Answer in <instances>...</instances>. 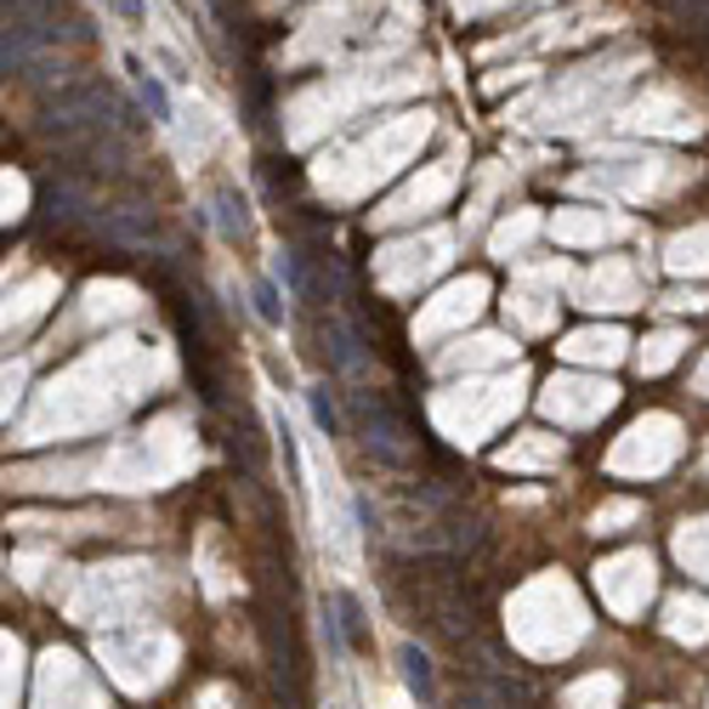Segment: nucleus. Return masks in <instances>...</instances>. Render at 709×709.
<instances>
[{"label":"nucleus","mask_w":709,"mask_h":709,"mask_svg":"<svg viewBox=\"0 0 709 709\" xmlns=\"http://www.w3.org/2000/svg\"><path fill=\"white\" fill-rule=\"evenodd\" d=\"M398 665H403V681H409V692H414L420 703H432V698H438V681H432V658H425L414 641L398 653Z\"/></svg>","instance_id":"f03ea898"},{"label":"nucleus","mask_w":709,"mask_h":709,"mask_svg":"<svg viewBox=\"0 0 709 709\" xmlns=\"http://www.w3.org/2000/svg\"><path fill=\"white\" fill-rule=\"evenodd\" d=\"M131 74H136V91H142V109H148L154 120H171V97H165V85L142 69V63H131Z\"/></svg>","instance_id":"20e7f679"},{"label":"nucleus","mask_w":709,"mask_h":709,"mask_svg":"<svg viewBox=\"0 0 709 709\" xmlns=\"http://www.w3.org/2000/svg\"><path fill=\"white\" fill-rule=\"evenodd\" d=\"M216 227H222V239H233V245H239V239H245V233H250V216H245V199H239V194H233V187H222V194H216Z\"/></svg>","instance_id":"7ed1b4c3"},{"label":"nucleus","mask_w":709,"mask_h":709,"mask_svg":"<svg viewBox=\"0 0 709 709\" xmlns=\"http://www.w3.org/2000/svg\"><path fill=\"white\" fill-rule=\"evenodd\" d=\"M278 449H284V460H290V483L301 489V454H296V432H290V420L278 414Z\"/></svg>","instance_id":"6e6552de"},{"label":"nucleus","mask_w":709,"mask_h":709,"mask_svg":"<svg viewBox=\"0 0 709 709\" xmlns=\"http://www.w3.org/2000/svg\"><path fill=\"white\" fill-rule=\"evenodd\" d=\"M103 233H109V239H120V245H148L154 239V216L148 210H109L103 216Z\"/></svg>","instance_id":"f257e3e1"},{"label":"nucleus","mask_w":709,"mask_h":709,"mask_svg":"<svg viewBox=\"0 0 709 709\" xmlns=\"http://www.w3.org/2000/svg\"><path fill=\"white\" fill-rule=\"evenodd\" d=\"M307 403H312L318 432H329V438H336V432H341V414H336V403H329V387H312V392H307Z\"/></svg>","instance_id":"423d86ee"},{"label":"nucleus","mask_w":709,"mask_h":709,"mask_svg":"<svg viewBox=\"0 0 709 709\" xmlns=\"http://www.w3.org/2000/svg\"><path fill=\"white\" fill-rule=\"evenodd\" d=\"M114 12L131 18V23H142V0H114Z\"/></svg>","instance_id":"1a4fd4ad"},{"label":"nucleus","mask_w":709,"mask_h":709,"mask_svg":"<svg viewBox=\"0 0 709 709\" xmlns=\"http://www.w3.org/2000/svg\"><path fill=\"white\" fill-rule=\"evenodd\" d=\"M256 312H261L267 323H284V301H278V284L256 278Z\"/></svg>","instance_id":"0eeeda50"},{"label":"nucleus","mask_w":709,"mask_h":709,"mask_svg":"<svg viewBox=\"0 0 709 709\" xmlns=\"http://www.w3.org/2000/svg\"><path fill=\"white\" fill-rule=\"evenodd\" d=\"M336 613H341V636H347V647H363V607H358V596L352 590H336Z\"/></svg>","instance_id":"39448f33"}]
</instances>
